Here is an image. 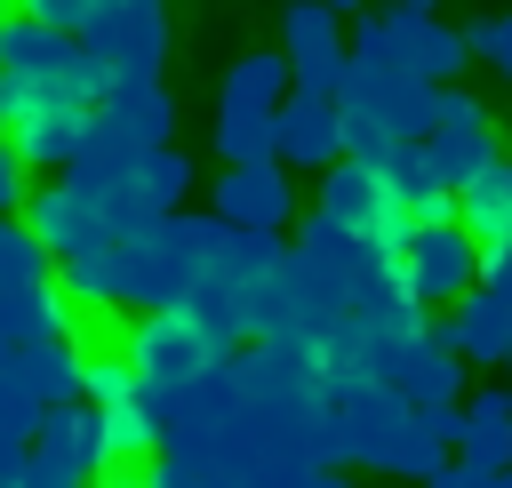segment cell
<instances>
[{
    "label": "cell",
    "instance_id": "obj_1",
    "mask_svg": "<svg viewBox=\"0 0 512 488\" xmlns=\"http://www.w3.org/2000/svg\"><path fill=\"white\" fill-rule=\"evenodd\" d=\"M224 232L232 224H216L208 208H176V216H160L144 232H120L112 248H96L80 264H56V280H64V296L80 312H176L208 280Z\"/></svg>",
    "mask_w": 512,
    "mask_h": 488
},
{
    "label": "cell",
    "instance_id": "obj_2",
    "mask_svg": "<svg viewBox=\"0 0 512 488\" xmlns=\"http://www.w3.org/2000/svg\"><path fill=\"white\" fill-rule=\"evenodd\" d=\"M408 448H416V400L400 384H376V376H352V384H328V464H352V472H408Z\"/></svg>",
    "mask_w": 512,
    "mask_h": 488
},
{
    "label": "cell",
    "instance_id": "obj_3",
    "mask_svg": "<svg viewBox=\"0 0 512 488\" xmlns=\"http://www.w3.org/2000/svg\"><path fill=\"white\" fill-rule=\"evenodd\" d=\"M352 64L360 72H416L432 88H456V72L472 64V40H464V24H440V16L368 8L352 24Z\"/></svg>",
    "mask_w": 512,
    "mask_h": 488
},
{
    "label": "cell",
    "instance_id": "obj_4",
    "mask_svg": "<svg viewBox=\"0 0 512 488\" xmlns=\"http://www.w3.org/2000/svg\"><path fill=\"white\" fill-rule=\"evenodd\" d=\"M480 272H488V248L464 232V216L448 208V216H424L416 224V240L400 248V280H408V296L424 304V312H456L472 288H480Z\"/></svg>",
    "mask_w": 512,
    "mask_h": 488
},
{
    "label": "cell",
    "instance_id": "obj_5",
    "mask_svg": "<svg viewBox=\"0 0 512 488\" xmlns=\"http://www.w3.org/2000/svg\"><path fill=\"white\" fill-rule=\"evenodd\" d=\"M128 360H136V376H144V392H184V384H200V376H216L232 352L176 304V312H136L128 320Z\"/></svg>",
    "mask_w": 512,
    "mask_h": 488
},
{
    "label": "cell",
    "instance_id": "obj_6",
    "mask_svg": "<svg viewBox=\"0 0 512 488\" xmlns=\"http://www.w3.org/2000/svg\"><path fill=\"white\" fill-rule=\"evenodd\" d=\"M160 144H176V96H168L160 80H144V88H112V96L88 112V152H80V168L144 160V152H160Z\"/></svg>",
    "mask_w": 512,
    "mask_h": 488
},
{
    "label": "cell",
    "instance_id": "obj_7",
    "mask_svg": "<svg viewBox=\"0 0 512 488\" xmlns=\"http://www.w3.org/2000/svg\"><path fill=\"white\" fill-rule=\"evenodd\" d=\"M312 208H328L344 232H360V240H376V248H408L416 240V208L392 192V176L384 168H368V160H336L328 176H320V200Z\"/></svg>",
    "mask_w": 512,
    "mask_h": 488
},
{
    "label": "cell",
    "instance_id": "obj_8",
    "mask_svg": "<svg viewBox=\"0 0 512 488\" xmlns=\"http://www.w3.org/2000/svg\"><path fill=\"white\" fill-rule=\"evenodd\" d=\"M104 472H112L104 408H96V400L48 408V424L32 432V472H24V488H104Z\"/></svg>",
    "mask_w": 512,
    "mask_h": 488
},
{
    "label": "cell",
    "instance_id": "obj_9",
    "mask_svg": "<svg viewBox=\"0 0 512 488\" xmlns=\"http://www.w3.org/2000/svg\"><path fill=\"white\" fill-rule=\"evenodd\" d=\"M80 40L104 56V72L120 88H144L168 64V0H96V16H88Z\"/></svg>",
    "mask_w": 512,
    "mask_h": 488
},
{
    "label": "cell",
    "instance_id": "obj_10",
    "mask_svg": "<svg viewBox=\"0 0 512 488\" xmlns=\"http://www.w3.org/2000/svg\"><path fill=\"white\" fill-rule=\"evenodd\" d=\"M424 160H432L440 192H464V184H480V176L504 160L488 104H480V96H464V88H440V128L424 136Z\"/></svg>",
    "mask_w": 512,
    "mask_h": 488
},
{
    "label": "cell",
    "instance_id": "obj_11",
    "mask_svg": "<svg viewBox=\"0 0 512 488\" xmlns=\"http://www.w3.org/2000/svg\"><path fill=\"white\" fill-rule=\"evenodd\" d=\"M24 224H32V240H40L56 264H80V256H96V248H112V240H120V232H112V216L96 208V192H88L80 176L32 184V200H24Z\"/></svg>",
    "mask_w": 512,
    "mask_h": 488
},
{
    "label": "cell",
    "instance_id": "obj_12",
    "mask_svg": "<svg viewBox=\"0 0 512 488\" xmlns=\"http://www.w3.org/2000/svg\"><path fill=\"white\" fill-rule=\"evenodd\" d=\"M208 216L232 232H288V224H304V200H296V176L280 160H264V168H224L208 184Z\"/></svg>",
    "mask_w": 512,
    "mask_h": 488
},
{
    "label": "cell",
    "instance_id": "obj_13",
    "mask_svg": "<svg viewBox=\"0 0 512 488\" xmlns=\"http://www.w3.org/2000/svg\"><path fill=\"white\" fill-rule=\"evenodd\" d=\"M448 328H456V352L472 368H512V248H488V272L448 312Z\"/></svg>",
    "mask_w": 512,
    "mask_h": 488
},
{
    "label": "cell",
    "instance_id": "obj_14",
    "mask_svg": "<svg viewBox=\"0 0 512 488\" xmlns=\"http://www.w3.org/2000/svg\"><path fill=\"white\" fill-rule=\"evenodd\" d=\"M464 352H456V328L448 320H424L408 344H400V360H392V384L416 400V408H456L464 400Z\"/></svg>",
    "mask_w": 512,
    "mask_h": 488
},
{
    "label": "cell",
    "instance_id": "obj_15",
    "mask_svg": "<svg viewBox=\"0 0 512 488\" xmlns=\"http://www.w3.org/2000/svg\"><path fill=\"white\" fill-rule=\"evenodd\" d=\"M280 128V168L288 176H328L344 160V104H312V96H288L272 112Z\"/></svg>",
    "mask_w": 512,
    "mask_h": 488
},
{
    "label": "cell",
    "instance_id": "obj_16",
    "mask_svg": "<svg viewBox=\"0 0 512 488\" xmlns=\"http://www.w3.org/2000/svg\"><path fill=\"white\" fill-rule=\"evenodd\" d=\"M8 144L24 152L32 176H72L80 152H88V104H48V112H32L24 128H8Z\"/></svg>",
    "mask_w": 512,
    "mask_h": 488
},
{
    "label": "cell",
    "instance_id": "obj_17",
    "mask_svg": "<svg viewBox=\"0 0 512 488\" xmlns=\"http://www.w3.org/2000/svg\"><path fill=\"white\" fill-rule=\"evenodd\" d=\"M296 96V64L280 48H248L224 64V88H216V112H280Z\"/></svg>",
    "mask_w": 512,
    "mask_h": 488
},
{
    "label": "cell",
    "instance_id": "obj_18",
    "mask_svg": "<svg viewBox=\"0 0 512 488\" xmlns=\"http://www.w3.org/2000/svg\"><path fill=\"white\" fill-rule=\"evenodd\" d=\"M464 464H480V472L512 464V384L464 392Z\"/></svg>",
    "mask_w": 512,
    "mask_h": 488
},
{
    "label": "cell",
    "instance_id": "obj_19",
    "mask_svg": "<svg viewBox=\"0 0 512 488\" xmlns=\"http://www.w3.org/2000/svg\"><path fill=\"white\" fill-rule=\"evenodd\" d=\"M344 48H352V24L328 0H288L280 8V56L288 64H320V56H344Z\"/></svg>",
    "mask_w": 512,
    "mask_h": 488
},
{
    "label": "cell",
    "instance_id": "obj_20",
    "mask_svg": "<svg viewBox=\"0 0 512 488\" xmlns=\"http://www.w3.org/2000/svg\"><path fill=\"white\" fill-rule=\"evenodd\" d=\"M456 216H464V232H472L480 248H512V152H504L480 184L456 192Z\"/></svg>",
    "mask_w": 512,
    "mask_h": 488
},
{
    "label": "cell",
    "instance_id": "obj_21",
    "mask_svg": "<svg viewBox=\"0 0 512 488\" xmlns=\"http://www.w3.org/2000/svg\"><path fill=\"white\" fill-rule=\"evenodd\" d=\"M216 160H224V168H264V160H280L272 112H216Z\"/></svg>",
    "mask_w": 512,
    "mask_h": 488
},
{
    "label": "cell",
    "instance_id": "obj_22",
    "mask_svg": "<svg viewBox=\"0 0 512 488\" xmlns=\"http://www.w3.org/2000/svg\"><path fill=\"white\" fill-rule=\"evenodd\" d=\"M104 448H112V464H152L160 456V416H152L144 392L120 400V408H104Z\"/></svg>",
    "mask_w": 512,
    "mask_h": 488
},
{
    "label": "cell",
    "instance_id": "obj_23",
    "mask_svg": "<svg viewBox=\"0 0 512 488\" xmlns=\"http://www.w3.org/2000/svg\"><path fill=\"white\" fill-rule=\"evenodd\" d=\"M136 392H144V376H136L128 344H96V352H88V400H96V408H120V400H136Z\"/></svg>",
    "mask_w": 512,
    "mask_h": 488
},
{
    "label": "cell",
    "instance_id": "obj_24",
    "mask_svg": "<svg viewBox=\"0 0 512 488\" xmlns=\"http://www.w3.org/2000/svg\"><path fill=\"white\" fill-rule=\"evenodd\" d=\"M16 16H32L40 32H64V40H80V32H88V16H96V0H16Z\"/></svg>",
    "mask_w": 512,
    "mask_h": 488
},
{
    "label": "cell",
    "instance_id": "obj_25",
    "mask_svg": "<svg viewBox=\"0 0 512 488\" xmlns=\"http://www.w3.org/2000/svg\"><path fill=\"white\" fill-rule=\"evenodd\" d=\"M464 40H472V56H480V64H496V72L512 80V8H504V16H472V24H464Z\"/></svg>",
    "mask_w": 512,
    "mask_h": 488
},
{
    "label": "cell",
    "instance_id": "obj_26",
    "mask_svg": "<svg viewBox=\"0 0 512 488\" xmlns=\"http://www.w3.org/2000/svg\"><path fill=\"white\" fill-rule=\"evenodd\" d=\"M24 200H32V168H24V152L0 136V216H24Z\"/></svg>",
    "mask_w": 512,
    "mask_h": 488
},
{
    "label": "cell",
    "instance_id": "obj_27",
    "mask_svg": "<svg viewBox=\"0 0 512 488\" xmlns=\"http://www.w3.org/2000/svg\"><path fill=\"white\" fill-rule=\"evenodd\" d=\"M424 488H496V472H480V464H464V456H456V464H440Z\"/></svg>",
    "mask_w": 512,
    "mask_h": 488
},
{
    "label": "cell",
    "instance_id": "obj_28",
    "mask_svg": "<svg viewBox=\"0 0 512 488\" xmlns=\"http://www.w3.org/2000/svg\"><path fill=\"white\" fill-rule=\"evenodd\" d=\"M104 488H160V472H152V464H112Z\"/></svg>",
    "mask_w": 512,
    "mask_h": 488
},
{
    "label": "cell",
    "instance_id": "obj_29",
    "mask_svg": "<svg viewBox=\"0 0 512 488\" xmlns=\"http://www.w3.org/2000/svg\"><path fill=\"white\" fill-rule=\"evenodd\" d=\"M328 8H336V16H344V24H360V16H368V8H376V0H328Z\"/></svg>",
    "mask_w": 512,
    "mask_h": 488
},
{
    "label": "cell",
    "instance_id": "obj_30",
    "mask_svg": "<svg viewBox=\"0 0 512 488\" xmlns=\"http://www.w3.org/2000/svg\"><path fill=\"white\" fill-rule=\"evenodd\" d=\"M392 8H408V16H440V0H392Z\"/></svg>",
    "mask_w": 512,
    "mask_h": 488
},
{
    "label": "cell",
    "instance_id": "obj_31",
    "mask_svg": "<svg viewBox=\"0 0 512 488\" xmlns=\"http://www.w3.org/2000/svg\"><path fill=\"white\" fill-rule=\"evenodd\" d=\"M304 488H352V480H344V472H312Z\"/></svg>",
    "mask_w": 512,
    "mask_h": 488
},
{
    "label": "cell",
    "instance_id": "obj_32",
    "mask_svg": "<svg viewBox=\"0 0 512 488\" xmlns=\"http://www.w3.org/2000/svg\"><path fill=\"white\" fill-rule=\"evenodd\" d=\"M496 488H512V464H504V472H496Z\"/></svg>",
    "mask_w": 512,
    "mask_h": 488
}]
</instances>
